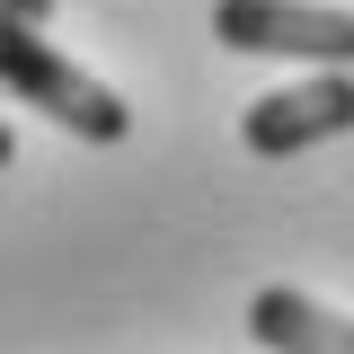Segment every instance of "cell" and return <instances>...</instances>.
<instances>
[{"mask_svg": "<svg viewBox=\"0 0 354 354\" xmlns=\"http://www.w3.org/2000/svg\"><path fill=\"white\" fill-rule=\"evenodd\" d=\"M0 88L27 97L36 115H53L62 133H80V142H124V133H133L124 97H115L106 80H88L71 53H53V36L18 27L9 9H0Z\"/></svg>", "mask_w": 354, "mask_h": 354, "instance_id": "1", "label": "cell"}, {"mask_svg": "<svg viewBox=\"0 0 354 354\" xmlns=\"http://www.w3.org/2000/svg\"><path fill=\"white\" fill-rule=\"evenodd\" d=\"M213 36L230 53H283V62L354 71V9H328V0H213Z\"/></svg>", "mask_w": 354, "mask_h": 354, "instance_id": "2", "label": "cell"}, {"mask_svg": "<svg viewBox=\"0 0 354 354\" xmlns=\"http://www.w3.org/2000/svg\"><path fill=\"white\" fill-rule=\"evenodd\" d=\"M346 133H354V71H310L274 97H248V115H239V142L257 160H301V151L346 142Z\"/></svg>", "mask_w": 354, "mask_h": 354, "instance_id": "3", "label": "cell"}, {"mask_svg": "<svg viewBox=\"0 0 354 354\" xmlns=\"http://www.w3.org/2000/svg\"><path fill=\"white\" fill-rule=\"evenodd\" d=\"M248 337L266 354H354V319L310 301V292H292V283H266L248 301Z\"/></svg>", "mask_w": 354, "mask_h": 354, "instance_id": "4", "label": "cell"}, {"mask_svg": "<svg viewBox=\"0 0 354 354\" xmlns=\"http://www.w3.org/2000/svg\"><path fill=\"white\" fill-rule=\"evenodd\" d=\"M0 9H9V18H18V27H36L44 9H53V0H0Z\"/></svg>", "mask_w": 354, "mask_h": 354, "instance_id": "5", "label": "cell"}, {"mask_svg": "<svg viewBox=\"0 0 354 354\" xmlns=\"http://www.w3.org/2000/svg\"><path fill=\"white\" fill-rule=\"evenodd\" d=\"M9 160H18V142H9V124H0V169H9Z\"/></svg>", "mask_w": 354, "mask_h": 354, "instance_id": "6", "label": "cell"}]
</instances>
